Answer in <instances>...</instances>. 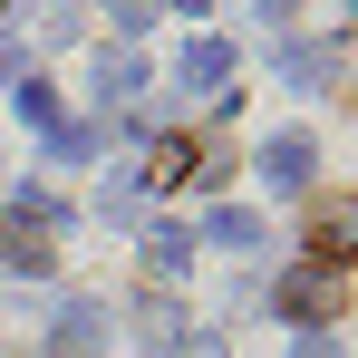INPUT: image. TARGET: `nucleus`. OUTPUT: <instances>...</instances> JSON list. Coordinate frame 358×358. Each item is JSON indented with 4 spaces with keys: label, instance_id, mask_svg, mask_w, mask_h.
I'll use <instances>...</instances> for the list:
<instances>
[{
    "label": "nucleus",
    "instance_id": "nucleus-1",
    "mask_svg": "<svg viewBox=\"0 0 358 358\" xmlns=\"http://www.w3.org/2000/svg\"><path fill=\"white\" fill-rule=\"evenodd\" d=\"M49 223H59V203L49 194H20L10 213H0V271H49Z\"/></svg>",
    "mask_w": 358,
    "mask_h": 358
},
{
    "label": "nucleus",
    "instance_id": "nucleus-2",
    "mask_svg": "<svg viewBox=\"0 0 358 358\" xmlns=\"http://www.w3.org/2000/svg\"><path fill=\"white\" fill-rule=\"evenodd\" d=\"M310 262H358V194H320L310 203Z\"/></svg>",
    "mask_w": 358,
    "mask_h": 358
},
{
    "label": "nucleus",
    "instance_id": "nucleus-3",
    "mask_svg": "<svg viewBox=\"0 0 358 358\" xmlns=\"http://www.w3.org/2000/svg\"><path fill=\"white\" fill-rule=\"evenodd\" d=\"M310 165H320V145H310V136H271V145H262V155H252V175L271 184V194H300V184H310Z\"/></svg>",
    "mask_w": 358,
    "mask_h": 358
},
{
    "label": "nucleus",
    "instance_id": "nucleus-4",
    "mask_svg": "<svg viewBox=\"0 0 358 358\" xmlns=\"http://www.w3.org/2000/svg\"><path fill=\"white\" fill-rule=\"evenodd\" d=\"M97 349H107V310L97 300H68L59 329H49V358H97Z\"/></svg>",
    "mask_w": 358,
    "mask_h": 358
},
{
    "label": "nucleus",
    "instance_id": "nucleus-5",
    "mask_svg": "<svg viewBox=\"0 0 358 358\" xmlns=\"http://www.w3.org/2000/svg\"><path fill=\"white\" fill-rule=\"evenodd\" d=\"M184 87H213V97H223V78H233V39H213V29H203V39H184Z\"/></svg>",
    "mask_w": 358,
    "mask_h": 358
},
{
    "label": "nucleus",
    "instance_id": "nucleus-6",
    "mask_svg": "<svg viewBox=\"0 0 358 358\" xmlns=\"http://www.w3.org/2000/svg\"><path fill=\"white\" fill-rule=\"evenodd\" d=\"M281 310H300V320L339 310V271H329V262H310V271H291V281H281Z\"/></svg>",
    "mask_w": 358,
    "mask_h": 358
},
{
    "label": "nucleus",
    "instance_id": "nucleus-7",
    "mask_svg": "<svg viewBox=\"0 0 358 358\" xmlns=\"http://www.w3.org/2000/svg\"><path fill=\"white\" fill-rule=\"evenodd\" d=\"M281 78H291V87H329V78H339V49H329V39H300L291 59H281Z\"/></svg>",
    "mask_w": 358,
    "mask_h": 358
},
{
    "label": "nucleus",
    "instance_id": "nucleus-8",
    "mask_svg": "<svg viewBox=\"0 0 358 358\" xmlns=\"http://www.w3.org/2000/svg\"><path fill=\"white\" fill-rule=\"evenodd\" d=\"M136 87H145V59H136V49H107V59H97V97H107V107H126Z\"/></svg>",
    "mask_w": 358,
    "mask_h": 358
},
{
    "label": "nucleus",
    "instance_id": "nucleus-9",
    "mask_svg": "<svg viewBox=\"0 0 358 358\" xmlns=\"http://www.w3.org/2000/svg\"><path fill=\"white\" fill-rule=\"evenodd\" d=\"M145 262H155V271L175 281L184 262H194V233H184V223H155V233H145Z\"/></svg>",
    "mask_w": 358,
    "mask_h": 358
},
{
    "label": "nucleus",
    "instance_id": "nucleus-10",
    "mask_svg": "<svg viewBox=\"0 0 358 358\" xmlns=\"http://www.w3.org/2000/svg\"><path fill=\"white\" fill-rule=\"evenodd\" d=\"M203 242H223V252H252V242H262V223H252L242 203H223V213H203Z\"/></svg>",
    "mask_w": 358,
    "mask_h": 358
},
{
    "label": "nucleus",
    "instance_id": "nucleus-11",
    "mask_svg": "<svg viewBox=\"0 0 358 358\" xmlns=\"http://www.w3.org/2000/svg\"><path fill=\"white\" fill-rule=\"evenodd\" d=\"M136 339H145V349H184V320H175V300H145V310H136Z\"/></svg>",
    "mask_w": 358,
    "mask_h": 358
},
{
    "label": "nucleus",
    "instance_id": "nucleus-12",
    "mask_svg": "<svg viewBox=\"0 0 358 358\" xmlns=\"http://www.w3.org/2000/svg\"><path fill=\"white\" fill-rule=\"evenodd\" d=\"M20 117L39 126V136H59V97H49V78H20Z\"/></svg>",
    "mask_w": 358,
    "mask_h": 358
},
{
    "label": "nucleus",
    "instance_id": "nucleus-13",
    "mask_svg": "<svg viewBox=\"0 0 358 358\" xmlns=\"http://www.w3.org/2000/svg\"><path fill=\"white\" fill-rule=\"evenodd\" d=\"M107 10H117V29H126V39H136V29L155 20V0H107Z\"/></svg>",
    "mask_w": 358,
    "mask_h": 358
},
{
    "label": "nucleus",
    "instance_id": "nucleus-14",
    "mask_svg": "<svg viewBox=\"0 0 358 358\" xmlns=\"http://www.w3.org/2000/svg\"><path fill=\"white\" fill-rule=\"evenodd\" d=\"M10 68H20V39H10V29H0V78H10Z\"/></svg>",
    "mask_w": 358,
    "mask_h": 358
},
{
    "label": "nucleus",
    "instance_id": "nucleus-15",
    "mask_svg": "<svg viewBox=\"0 0 358 358\" xmlns=\"http://www.w3.org/2000/svg\"><path fill=\"white\" fill-rule=\"evenodd\" d=\"M300 358H339V339H300Z\"/></svg>",
    "mask_w": 358,
    "mask_h": 358
},
{
    "label": "nucleus",
    "instance_id": "nucleus-16",
    "mask_svg": "<svg viewBox=\"0 0 358 358\" xmlns=\"http://www.w3.org/2000/svg\"><path fill=\"white\" fill-rule=\"evenodd\" d=\"M184 358H223V339H194V349H184Z\"/></svg>",
    "mask_w": 358,
    "mask_h": 358
},
{
    "label": "nucleus",
    "instance_id": "nucleus-17",
    "mask_svg": "<svg viewBox=\"0 0 358 358\" xmlns=\"http://www.w3.org/2000/svg\"><path fill=\"white\" fill-rule=\"evenodd\" d=\"M175 10H213V0H175Z\"/></svg>",
    "mask_w": 358,
    "mask_h": 358
},
{
    "label": "nucleus",
    "instance_id": "nucleus-18",
    "mask_svg": "<svg viewBox=\"0 0 358 358\" xmlns=\"http://www.w3.org/2000/svg\"><path fill=\"white\" fill-rule=\"evenodd\" d=\"M349 20H358V0H349Z\"/></svg>",
    "mask_w": 358,
    "mask_h": 358
}]
</instances>
